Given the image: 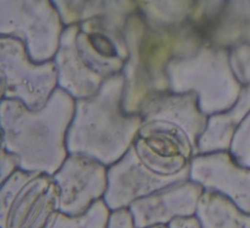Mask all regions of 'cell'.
Here are the masks:
<instances>
[{"mask_svg":"<svg viewBox=\"0 0 250 228\" xmlns=\"http://www.w3.org/2000/svg\"><path fill=\"white\" fill-rule=\"evenodd\" d=\"M91 39H92L91 42L94 44V47L98 48L99 51H102V54L103 55L111 56L113 54L111 44L108 42L107 39H105L103 37L93 36V37H91Z\"/></svg>","mask_w":250,"mask_h":228,"instance_id":"18","label":"cell"},{"mask_svg":"<svg viewBox=\"0 0 250 228\" xmlns=\"http://www.w3.org/2000/svg\"><path fill=\"white\" fill-rule=\"evenodd\" d=\"M221 39L227 48L250 44V1L226 2Z\"/></svg>","mask_w":250,"mask_h":228,"instance_id":"12","label":"cell"},{"mask_svg":"<svg viewBox=\"0 0 250 228\" xmlns=\"http://www.w3.org/2000/svg\"><path fill=\"white\" fill-rule=\"evenodd\" d=\"M196 218L202 228H250V213L212 191L203 192Z\"/></svg>","mask_w":250,"mask_h":228,"instance_id":"11","label":"cell"},{"mask_svg":"<svg viewBox=\"0 0 250 228\" xmlns=\"http://www.w3.org/2000/svg\"><path fill=\"white\" fill-rule=\"evenodd\" d=\"M108 228H136L134 219L128 209L113 211L110 215Z\"/></svg>","mask_w":250,"mask_h":228,"instance_id":"16","label":"cell"},{"mask_svg":"<svg viewBox=\"0 0 250 228\" xmlns=\"http://www.w3.org/2000/svg\"><path fill=\"white\" fill-rule=\"evenodd\" d=\"M138 135L152 136L180 148L189 159L198 155L200 136L208 116L199 108L194 93L166 92L147 100L140 110Z\"/></svg>","mask_w":250,"mask_h":228,"instance_id":"4","label":"cell"},{"mask_svg":"<svg viewBox=\"0 0 250 228\" xmlns=\"http://www.w3.org/2000/svg\"><path fill=\"white\" fill-rule=\"evenodd\" d=\"M53 176L18 170L1 188V228H48L60 212Z\"/></svg>","mask_w":250,"mask_h":228,"instance_id":"5","label":"cell"},{"mask_svg":"<svg viewBox=\"0 0 250 228\" xmlns=\"http://www.w3.org/2000/svg\"><path fill=\"white\" fill-rule=\"evenodd\" d=\"M185 180L188 179L163 174L139 156L132 146L120 160L108 169V188L104 201L112 212L128 209L137 199Z\"/></svg>","mask_w":250,"mask_h":228,"instance_id":"6","label":"cell"},{"mask_svg":"<svg viewBox=\"0 0 250 228\" xmlns=\"http://www.w3.org/2000/svg\"><path fill=\"white\" fill-rule=\"evenodd\" d=\"M190 180L250 213V168L237 163L230 152L195 156L190 162Z\"/></svg>","mask_w":250,"mask_h":228,"instance_id":"8","label":"cell"},{"mask_svg":"<svg viewBox=\"0 0 250 228\" xmlns=\"http://www.w3.org/2000/svg\"><path fill=\"white\" fill-rule=\"evenodd\" d=\"M167 76L170 92L196 94L199 108L208 117L230 109L244 88L233 75L229 50L208 44L191 56L173 60Z\"/></svg>","mask_w":250,"mask_h":228,"instance_id":"2","label":"cell"},{"mask_svg":"<svg viewBox=\"0 0 250 228\" xmlns=\"http://www.w3.org/2000/svg\"><path fill=\"white\" fill-rule=\"evenodd\" d=\"M228 50L233 75L242 87L250 85V44H238Z\"/></svg>","mask_w":250,"mask_h":228,"instance_id":"14","label":"cell"},{"mask_svg":"<svg viewBox=\"0 0 250 228\" xmlns=\"http://www.w3.org/2000/svg\"><path fill=\"white\" fill-rule=\"evenodd\" d=\"M150 228H168V226H155V227H150Z\"/></svg>","mask_w":250,"mask_h":228,"instance_id":"19","label":"cell"},{"mask_svg":"<svg viewBox=\"0 0 250 228\" xmlns=\"http://www.w3.org/2000/svg\"><path fill=\"white\" fill-rule=\"evenodd\" d=\"M110 215L111 210L104 199H100L81 215L71 216L58 212L48 228H108Z\"/></svg>","mask_w":250,"mask_h":228,"instance_id":"13","label":"cell"},{"mask_svg":"<svg viewBox=\"0 0 250 228\" xmlns=\"http://www.w3.org/2000/svg\"><path fill=\"white\" fill-rule=\"evenodd\" d=\"M249 112L250 85H247L230 109L208 117L207 127L199 140L198 155L229 152L235 133Z\"/></svg>","mask_w":250,"mask_h":228,"instance_id":"10","label":"cell"},{"mask_svg":"<svg viewBox=\"0 0 250 228\" xmlns=\"http://www.w3.org/2000/svg\"><path fill=\"white\" fill-rule=\"evenodd\" d=\"M140 126V115L127 114L118 102L83 104L74 113L67 131V151L111 167L133 146Z\"/></svg>","mask_w":250,"mask_h":228,"instance_id":"3","label":"cell"},{"mask_svg":"<svg viewBox=\"0 0 250 228\" xmlns=\"http://www.w3.org/2000/svg\"><path fill=\"white\" fill-rule=\"evenodd\" d=\"M74 113L69 104H52L39 112L18 104L4 106L2 148L20 158L21 170L54 176L69 156L66 135Z\"/></svg>","mask_w":250,"mask_h":228,"instance_id":"1","label":"cell"},{"mask_svg":"<svg viewBox=\"0 0 250 228\" xmlns=\"http://www.w3.org/2000/svg\"><path fill=\"white\" fill-rule=\"evenodd\" d=\"M204 189L190 179L134 202L128 207L136 228L168 226L175 219L196 216Z\"/></svg>","mask_w":250,"mask_h":228,"instance_id":"9","label":"cell"},{"mask_svg":"<svg viewBox=\"0 0 250 228\" xmlns=\"http://www.w3.org/2000/svg\"><path fill=\"white\" fill-rule=\"evenodd\" d=\"M168 228H202L196 216L191 218H180L173 220Z\"/></svg>","mask_w":250,"mask_h":228,"instance_id":"17","label":"cell"},{"mask_svg":"<svg viewBox=\"0 0 250 228\" xmlns=\"http://www.w3.org/2000/svg\"><path fill=\"white\" fill-rule=\"evenodd\" d=\"M229 152L237 163L250 168V112L235 133Z\"/></svg>","mask_w":250,"mask_h":228,"instance_id":"15","label":"cell"},{"mask_svg":"<svg viewBox=\"0 0 250 228\" xmlns=\"http://www.w3.org/2000/svg\"><path fill=\"white\" fill-rule=\"evenodd\" d=\"M53 177L59 189L60 212L71 216L88 211L108 188L106 165L81 153H70Z\"/></svg>","mask_w":250,"mask_h":228,"instance_id":"7","label":"cell"}]
</instances>
